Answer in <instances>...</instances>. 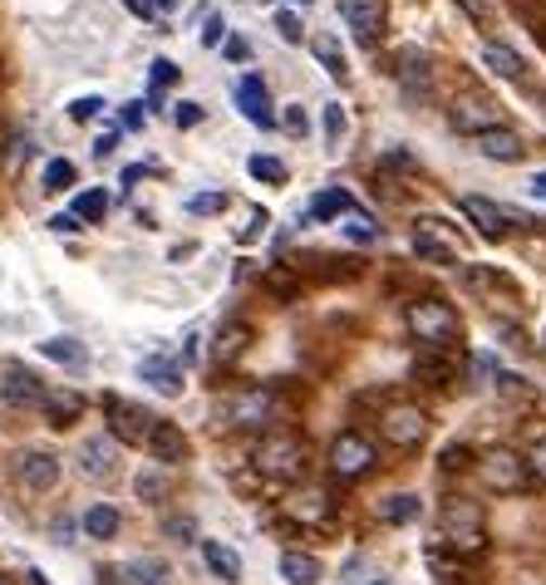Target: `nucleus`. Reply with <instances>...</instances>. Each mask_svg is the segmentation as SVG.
I'll return each instance as SVG.
<instances>
[{
  "instance_id": "nucleus-47",
  "label": "nucleus",
  "mask_w": 546,
  "mask_h": 585,
  "mask_svg": "<svg viewBox=\"0 0 546 585\" xmlns=\"http://www.w3.org/2000/svg\"><path fill=\"white\" fill-rule=\"evenodd\" d=\"M118 118H123V128H143V123H148V108L133 99V104H123V114H118Z\"/></svg>"
},
{
  "instance_id": "nucleus-21",
  "label": "nucleus",
  "mask_w": 546,
  "mask_h": 585,
  "mask_svg": "<svg viewBox=\"0 0 546 585\" xmlns=\"http://www.w3.org/2000/svg\"><path fill=\"white\" fill-rule=\"evenodd\" d=\"M414 256L418 261H433V266H453V261H458V246H448L439 232H433V222H424L414 232Z\"/></svg>"
},
{
  "instance_id": "nucleus-9",
  "label": "nucleus",
  "mask_w": 546,
  "mask_h": 585,
  "mask_svg": "<svg viewBox=\"0 0 546 585\" xmlns=\"http://www.w3.org/2000/svg\"><path fill=\"white\" fill-rule=\"evenodd\" d=\"M448 123L458 128V133H487V128H503V104H493L487 94H458L448 108Z\"/></svg>"
},
{
  "instance_id": "nucleus-29",
  "label": "nucleus",
  "mask_w": 546,
  "mask_h": 585,
  "mask_svg": "<svg viewBox=\"0 0 546 585\" xmlns=\"http://www.w3.org/2000/svg\"><path fill=\"white\" fill-rule=\"evenodd\" d=\"M418 511H424V502H418L414 492H399V497H389L385 507H379V517H385L389 526H404V522H418Z\"/></svg>"
},
{
  "instance_id": "nucleus-4",
  "label": "nucleus",
  "mask_w": 546,
  "mask_h": 585,
  "mask_svg": "<svg viewBox=\"0 0 546 585\" xmlns=\"http://www.w3.org/2000/svg\"><path fill=\"white\" fill-rule=\"evenodd\" d=\"M379 463V447L369 443L364 433H354V428H344V433L330 438V453H325V468H330L335 482H360L369 478Z\"/></svg>"
},
{
  "instance_id": "nucleus-16",
  "label": "nucleus",
  "mask_w": 546,
  "mask_h": 585,
  "mask_svg": "<svg viewBox=\"0 0 546 585\" xmlns=\"http://www.w3.org/2000/svg\"><path fill=\"white\" fill-rule=\"evenodd\" d=\"M148 453H153V463H162V468H178V463H187V438H182L178 424L158 418L153 433H148Z\"/></svg>"
},
{
  "instance_id": "nucleus-46",
  "label": "nucleus",
  "mask_w": 546,
  "mask_h": 585,
  "mask_svg": "<svg viewBox=\"0 0 546 585\" xmlns=\"http://www.w3.org/2000/svg\"><path fill=\"white\" fill-rule=\"evenodd\" d=\"M50 232H60V236H75V232H84V222H79L75 212H60V217H50Z\"/></svg>"
},
{
  "instance_id": "nucleus-56",
  "label": "nucleus",
  "mask_w": 546,
  "mask_h": 585,
  "mask_svg": "<svg viewBox=\"0 0 546 585\" xmlns=\"http://www.w3.org/2000/svg\"><path fill=\"white\" fill-rule=\"evenodd\" d=\"M0 585H11V581H5V575H0Z\"/></svg>"
},
{
  "instance_id": "nucleus-17",
  "label": "nucleus",
  "mask_w": 546,
  "mask_h": 585,
  "mask_svg": "<svg viewBox=\"0 0 546 585\" xmlns=\"http://www.w3.org/2000/svg\"><path fill=\"white\" fill-rule=\"evenodd\" d=\"M236 108H242V118L257 128H276V114H271V99H266V84H261L257 75H247L242 84H236Z\"/></svg>"
},
{
  "instance_id": "nucleus-51",
  "label": "nucleus",
  "mask_w": 546,
  "mask_h": 585,
  "mask_svg": "<svg viewBox=\"0 0 546 585\" xmlns=\"http://www.w3.org/2000/svg\"><path fill=\"white\" fill-rule=\"evenodd\" d=\"M168 536H197V526L187 522V517H182V522H178V517H172V522H168Z\"/></svg>"
},
{
  "instance_id": "nucleus-43",
  "label": "nucleus",
  "mask_w": 546,
  "mask_h": 585,
  "mask_svg": "<svg viewBox=\"0 0 546 585\" xmlns=\"http://www.w3.org/2000/svg\"><path fill=\"white\" fill-rule=\"evenodd\" d=\"M99 108H104V99L84 94V99H75V104H69V118H75V123H89V118H94Z\"/></svg>"
},
{
  "instance_id": "nucleus-22",
  "label": "nucleus",
  "mask_w": 546,
  "mask_h": 585,
  "mask_svg": "<svg viewBox=\"0 0 546 585\" xmlns=\"http://www.w3.org/2000/svg\"><path fill=\"white\" fill-rule=\"evenodd\" d=\"M139 379L143 384H153V389H158V394H182V369L172 360H158V354H153V360H143L139 364Z\"/></svg>"
},
{
  "instance_id": "nucleus-8",
  "label": "nucleus",
  "mask_w": 546,
  "mask_h": 585,
  "mask_svg": "<svg viewBox=\"0 0 546 585\" xmlns=\"http://www.w3.org/2000/svg\"><path fill=\"white\" fill-rule=\"evenodd\" d=\"M379 438H385L389 447H418L429 438V414L418 404H389L385 414H379Z\"/></svg>"
},
{
  "instance_id": "nucleus-55",
  "label": "nucleus",
  "mask_w": 546,
  "mask_h": 585,
  "mask_svg": "<svg viewBox=\"0 0 546 585\" xmlns=\"http://www.w3.org/2000/svg\"><path fill=\"white\" fill-rule=\"evenodd\" d=\"M296 5H311V0H296Z\"/></svg>"
},
{
  "instance_id": "nucleus-27",
  "label": "nucleus",
  "mask_w": 546,
  "mask_h": 585,
  "mask_svg": "<svg viewBox=\"0 0 546 585\" xmlns=\"http://www.w3.org/2000/svg\"><path fill=\"white\" fill-rule=\"evenodd\" d=\"M40 354L44 360H54V364H65V369H84L89 364V350L75 340V335H54V340H44Z\"/></svg>"
},
{
  "instance_id": "nucleus-30",
  "label": "nucleus",
  "mask_w": 546,
  "mask_h": 585,
  "mask_svg": "<svg viewBox=\"0 0 546 585\" xmlns=\"http://www.w3.org/2000/svg\"><path fill=\"white\" fill-rule=\"evenodd\" d=\"M69 212L79 217V222H104L108 217V192L104 187H89V192H79L75 197V207Z\"/></svg>"
},
{
  "instance_id": "nucleus-38",
  "label": "nucleus",
  "mask_w": 546,
  "mask_h": 585,
  "mask_svg": "<svg viewBox=\"0 0 546 585\" xmlns=\"http://www.w3.org/2000/svg\"><path fill=\"white\" fill-rule=\"evenodd\" d=\"M522 458H526V472H532V478H536V482H546V433H542V438H536V443H532V447H526Z\"/></svg>"
},
{
  "instance_id": "nucleus-1",
  "label": "nucleus",
  "mask_w": 546,
  "mask_h": 585,
  "mask_svg": "<svg viewBox=\"0 0 546 585\" xmlns=\"http://www.w3.org/2000/svg\"><path fill=\"white\" fill-rule=\"evenodd\" d=\"M433 551H453V556H482L487 551V522H482V507L468 497L443 502L439 511V546Z\"/></svg>"
},
{
  "instance_id": "nucleus-31",
  "label": "nucleus",
  "mask_w": 546,
  "mask_h": 585,
  "mask_svg": "<svg viewBox=\"0 0 546 585\" xmlns=\"http://www.w3.org/2000/svg\"><path fill=\"white\" fill-rule=\"evenodd\" d=\"M75 162L69 158H54V162H44V172H40V182H44V192H65V187H75Z\"/></svg>"
},
{
  "instance_id": "nucleus-19",
  "label": "nucleus",
  "mask_w": 546,
  "mask_h": 585,
  "mask_svg": "<svg viewBox=\"0 0 546 585\" xmlns=\"http://www.w3.org/2000/svg\"><path fill=\"white\" fill-rule=\"evenodd\" d=\"M286 511L296 517L300 526H321V522H330V511H335V497L325 487H300L296 497L286 502Z\"/></svg>"
},
{
  "instance_id": "nucleus-40",
  "label": "nucleus",
  "mask_w": 546,
  "mask_h": 585,
  "mask_svg": "<svg viewBox=\"0 0 546 585\" xmlns=\"http://www.w3.org/2000/svg\"><path fill=\"white\" fill-rule=\"evenodd\" d=\"M203 118H207V108H203V104H193V99H187V104H178V108H172V123H178V128H197V123H203Z\"/></svg>"
},
{
  "instance_id": "nucleus-20",
  "label": "nucleus",
  "mask_w": 546,
  "mask_h": 585,
  "mask_svg": "<svg viewBox=\"0 0 546 585\" xmlns=\"http://www.w3.org/2000/svg\"><path fill=\"white\" fill-rule=\"evenodd\" d=\"M478 153L493 162H522L526 158V143L522 133H512V128H487V133H478Z\"/></svg>"
},
{
  "instance_id": "nucleus-3",
  "label": "nucleus",
  "mask_w": 546,
  "mask_h": 585,
  "mask_svg": "<svg viewBox=\"0 0 546 585\" xmlns=\"http://www.w3.org/2000/svg\"><path fill=\"white\" fill-rule=\"evenodd\" d=\"M404 320H408V330H414V340L424 344V350H439V354H448L453 340L463 335L458 310H453L448 300H439V296L414 300V306L404 310Z\"/></svg>"
},
{
  "instance_id": "nucleus-34",
  "label": "nucleus",
  "mask_w": 546,
  "mask_h": 585,
  "mask_svg": "<svg viewBox=\"0 0 546 585\" xmlns=\"http://www.w3.org/2000/svg\"><path fill=\"white\" fill-rule=\"evenodd\" d=\"M222 207H226V192L222 187L193 192V197H187V212H193V217H212V212H222Z\"/></svg>"
},
{
  "instance_id": "nucleus-45",
  "label": "nucleus",
  "mask_w": 546,
  "mask_h": 585,
  "mask_svg": "<svg viewBox=\"0 0 546 585\" xmlns=\"http://www.w3.org/2000/svg\"><path fill=\"white\" fill-rule=\"evenodd\" d=\"M276 123H281V128H286V133H296V139H306V114H300V104H290V108H286V114H281V118H276Z\"/></svg>"
},
{
  "instance_id": "nucleus-18",
  "label": "nucleus",
  "mask_w": 546,
  "mask_h": 585,
  "mask_svg": "<svg viewBox=\"0 0 546 585\" xmlns=\"http://www.w3.org/2000/svg\"><path fill=\"white\" fill-rule=\"evenodd\" d=\"M251 340H257V330H251L247 320H226V325H217V335H212L217 364H236L242 354L251 350Z\"/></svg>"
},
{
  "instance_id": "nucleus-26",
  "label": "nucleus",
  "mask_w": 546,
  "mask_h": 585,
  "mask_svg": "<svg viewBox=\"0 0 546 585\" xmlns=\"http://www.w3.org/2000/svg\"><path fill=\"white\" fill-rule=\"evenodd\" d=\"M281 575H286L290 585H321L325 566L315 561L311 551H286V556H281Z\"/></svg>"
},
{
  "instance_id": "nucleus-50",
  "label": "nucleus",
  "mask_w": 546,
  "mask_h": 585,
  "mask_svg": "<svg viewBox=\"0 0 546 585\" xmlns=\"http://www.w3.org/2000/svg\"><path fill=\"white\" fill-rule=\"evenodd\" d=\"M261 226H266V212H251V222H247V226H242V242H251V236H257V232H261Z\"/></svg>"
},
{
  "instance_id": "nucleus-48",
  "label": "nucleus",
  "mask_w": 546,
  "mask_h": 585,
  "mask_svg": "<svg viewBox=\"0 0 546 585\" xmlns=\"http://www.w3.org/2000/svg\"><path fill=\"white\" fill-rule=\"evenodd\" d=\"M222 35H226V21H222V15H207V30H203V44H222Z\"/></svg>"
},
{
  "instance_id": "nucleus-44",
  "label": "nucleus",
  "mask_w": 546,
  "mask_h": 585,
  "mask_svg": "<svg viewBox=\"0 0 546 585\" xmlns=\"http://www.w3.org/2000/svg\"><path fill=\"white\" fill-rule=\"evenodd\" d=\"M178 75H182V69L172 60H153V89H168Z\"/></svg>"
},
{
  "instance_id": "nucleus-24",
  "label": "nucleus",
  "mask_w": 546,
  "mask_h": 585,
  "mask_svg": "<svg viewBox=\"0 0 546 585\" xmlns=\"http://www.w3.org/2000/svg\"><path fill=\"white\" fill-rule=\"evenodd\" d=\"M482 64H487L497 79H522V75H526V60H522V54L507 50V44H497V40L482 44Z\"/></svg>"
},
{
  "instance_id": "nucleus-39",
  "label": "nucleus",
  "mask_w": 546,
  "mask_h": 585,
  "mask_svg": "<svg viewBox=\"0 0 546 585\" xmlns=\"http://www.w3.org/2000/svg\"><path fill=\"white\" fill-rule=\"evenodd\" d=\"M344 128H350V118H344V108H340V104H325V139H330V143H340V139H344Z\"/></svg>"
},
{
  "instance_id": "nucleus-42",
  "label": "nucleus",
  "mask_w": 546,
  "mask_h": 585,
  "mask_svg": "<svg viewBox=\"0 0 546 585\" xmlns=\"http://www.w3.org/2000/svg\"><path fill=\"white\" fill-rule=\"evenodd\" d=\"M133 487H139L143 502H162V497H168V478H153V472H148V478H139Z\"/></svg>"
},
{
  "instance_id": "nucleus-23",
  "label": "nucleus",
  "mask_w": 546,
  "mask_h": 585,
  "mask_svg": "<svg viewBox=\"0 0 546 585\" xmlns=\"http://www.w3.org/2000/svg\"><path fill=\"white\" fill-rule=\"evenodd\" d=\"M197 546H203V561L217 581H226V585L242 581V556H236L232 546H222V542H197Z\"/></svg>"
},
{
  "instance_id": "nucleus-5",
  "label": "nucleus",
  "mask_w": 546,
  "mask_h": 585,
  "mask_svg": "<svg viewBox=\"0 0 546 585\" xmlns=\"http://www.w3.org/2000/svg\"><path fill=\"white\" fill-rule=\"evenodd\" d=\"M472 468H478L482 487L497 492V497H517V492L532 487V472H526V458L517 447H487Z\"/></svg>"
},
{
  "instance_id": "nucleus-35",
  "label": "nucleus",
  "mask_w": 546,
  "mask_h": 585,
  "mask_svg": "<svg viewBox=\"0 0 546 585\" xmlns=\"http://www.w3.org/2000/svg\"><path fill=\"white\" fill-rule=\"evenodd\" d=\"M439 468H443V472L472 468V447H468V443H448V447H443V458H439Z\"/></svg>"
},
{
  "instance_id": "nucleus-37",
  "label": "nucleus",
  "mask_w": 546,
  "mask_h": 585,
  "mask_svg": "<svg viewBox=\"0 0 546 585\" xmlns=\"http://www.w3.org/2000/svg\"><path fill=\"white\" fill-rule=\"evenodd\" d=\"M344 236H350V242H360V246H369V242H379V226L369 222L364 212H354V217H350V226H344Z\"/></svg>"
},
{
  "instance_id": "nucleus-10",
  "label": "nucleus",
  "mask_w": 546,
  "mask_h": 585,
  "mask_svg": "<svg viewBox=\"0 0 546 585\" xmlns=\"http://www.w3.org/2000/svg\"><path fill=\"white\" fill-rule=\"evenodd\" d=\"M60 472H65V463L54 458V453H44V447H30V453L15 458V478H21L25 492H50L60 482Z\"/></svg>"
},
{
  "instance_id": "nucleus-2",
  "label": "nucleus",
  "mask_w": 546,
  "mask_h": 585,
  "mask_svg": "<svg viewBox=\"0 0 546 585\" xmlns=\"http://www.w3.org/2000/svg\"><path fill=\"white\" fill-rule=\"evenodd\" d=\"M251 468L271 482H300L306 478V443L296 433H261L257 447H251Z\"/></svg>"
},
{
  "instance_id": "nucleus-25",
  "label": "nucleus",
  "mask_w": 546,
  "mask_h": 585,
  "mask_svg": "<svg viewBox=\"0 0 546 585\" xmlns=\"http://www.w3.org/2000/svg\"><path fill=\"white\" fill-rule=\"evenodd\" d=\"M118 526H123V517H118V507H108V502H94V507L84 511V536L89 542H114Z\"/></svg>"
},
{
  "instance_id": "nucleus-7",
  "label": "nucleus",
  "mask_w": 546,
  "mask_h": 585,
  "mask_svg": "<svg viewBox=\"0 0 546 585\" xmlns=\"http://www.w3.org/2000/svg\"><path fill=\"white\" fill-rule=\"evenodd\" d=\"M104 424H108V438H114V443H148L158 418H153L148 408L129 404V399L104 394Z\"/></svg>"
},
{
  "instance_id": "nucleus-53",
  "label": "nucleus",
  "mask_w": 546,
  "mask_h": 585,
  "mask_svg": "<svg viewBox=\"0 0 546 585\" xmlns=\"http://www.w3.org/2000/svg\"><path fill=\"white\" fill-rule=\"evenodd\" d=\"M532 192H542V197H546V172H536V178H532Z\"/></svg>"
},
{
  "instance_id": "nucleus-41",
  "label": "nucleus",
  "mask_w": 546,
  "mask_h": 585,
  "mask_svg": "<svg viewBox=\"0 0 546 585\" xmlns=\"http://www.w3.org/2000/svg\"><path fill=\"white\" fill-rule=\"evenodd\" d=\"M276 30H281V40H286V44H300V35H306V30H300V15L296 11H276Z\"/></svg>"
},
{
  "instance_id": "nucleus-6",
  "label": "nucleus",
  "mask_w": 546,
  "mask_h": 585,
  "mask_svg": "<svg viewBox=\"0 0 546 585\" xmlns=\"http://www.w3.org/2000/svg\"><path fill=\"white\" fill-rule=\"evenodd\" d=\"M281 414L276 404V389L271 384H261V389H242V394L226 404V424L232 428H251V433H261V428H271Z\"/></svg>"
},
{
  "instance_id": "nucleus-14",
  "label": "nucleus",
  "mask_w": 546,
  "mask_h": 585,
  "mask_svg": "<svg viewBox=\"0 0 546 585\" xmlns=\"http://www.w3.org/2000/svg\"><path fill=\"white\" fill-rule=\"evenodd\" d=\"M40 414L50 428H69L79 424V414H84V394L79 389H65V384H44V399H40Z\"/></svg>"
},
{
  "instance_id": "nucleus-54",
  "label": "nucleus",
  "mask_w": 546,
  "mask_h": 585,
  "mask_svg": "<svg viewBox=\"0 0 546 585\" xmlns=\"http://www.w3.org/2000/svg\"><path fill=\"white\" fill-rule=\"evenodd\" d=\"M369 585H389V581H369Z\"/></svg>"
},
{
  "instance_id": "nucleus-12",
  "label": "nucleus",
  "mask_w": 546,
  "mask_h": 585,
  "mask_svg": "<svg viewBox=\"0 0 546 585\" xmlns=\"http://www.w3.org/2000/svg\"><path fill=\"white\" fill-rule=\"evenodd\" d=\"M458 207H463V217H468V222L478 226L482 236H493V242H497V236H507V226H512V222H522V217H517V212H507V207L487 203V197H472V192H468V197H463Z\"/></svg>"
},
{
  "instance_id": "nucleus-36",
  "label": "nucleus",
  "mask_w": 546,
  "mask_h": 585,
  "mask_svg": "<svg viewBox=\"0 0 546 585\" xmlns=\"http://www.w3.org/2000/svg\"><path fill=\"white\" fill-rule=\"evenodd\" d=\"M335 212H350V197L344 192H321L311 203V217H335Z\"/></svg>"
},
{
  "instance_id": "nucleus-49",
  "label": "nucleus",
  "mask_w": 546,
  "mask_h": 585,
  "mask_svg": "<svg viewBox=\"0 0 546 585\" xmlns=\"http://www.w3.org/2000/svg\"><path fill=\"white\" fill-rule=\"evenodd\" d=\"M114 148H118V128H108V133H99L94 139V158H108Z\"/></svg>"
},
{
  "instance_id": "nucleus-52",
  "label": "nucleus",
  "mask_w": 546,
  "mask_h": 585,
  "mask_svg": "<svg viewBox=\"0 0 546 585\" xmlns=\"http://www.w3.org/2000/svg\"><path fill=\"white\" fill-rule=\"evenodd\" d=\"M271 290H281V296H286V290H290V276H286V271H271Z\"/></svg>"
},
{
  "instance_id": "nucleus-15",
  "label": "nucleus",
  "mask_w": 546,
  "mask_h": 585,
  "mask_svg": "<svg viewBox=\"0 0 546 585\" xmlns=\"http://www.w3.org/2000/svg\"><path fill=\"white\" fill-rule=\"evenodd\" d=\"M340 15H344V25L354 30V40L375 44L379 25H385V0H340Z\"/></svg>"
},
{
  "instance_id": "nucleus-11",
  "label": "nucleus",
  "mask_w": 546,
  "mask_h": 585,
  "mask_svg": "<svg viewBox=\"0 0 546 585\" xmlns=\"http://www.w3.org/2000/svg\"><path fill=\"white\" fill-rule=\"evenodd\" d=\"M79 472L94 478V482L118 478V443H114V438H104V433L84 438V443H79Z\"/></svg>"
},
{
  "instance_id": "nucleus-32",
  "label": "nucleus",
  "mask_w": 546,
  "mask_h": 585,
  "mask_svg": "<svg viewBox=\"0 0 546 585\" xmlns=\"http://www.w3.org/2000/svg\"><path fill=\"white\" fill-rule=\"evenodd\" d=\"M315 60H321L325 75H335V79L350 75V64H344V54H340V44H335V40H315Z\"/></svg>"
},
{
  "instance_id": "nucleus-13",
  "label": "nucleus",
  "mask_w": 546,
  "mask_h": 585,
  "mask_svg": "<svg viewBox=\"0 0 546 585\" xmlns=\"http://www.w3.org/2000/svg\"><path fill=\"white\" fill-rule=\"evenodd\" d=\"M0 399L11 408H40L44 399V379L30 369H21V364H11V369L0 374Z\"/></svg>"
},
{
  "instance_id": "nucleus-33",
  "label": "nucleus",
  "mask_w": 546,
  "mask_h": 585,
  "mask_svg": "<svg viewBox=\"0 0 546 585\" xmlns=\"http://www.w3.org/2000/svg\"><path fill=\"white\" fill-rule=\"evenodd\" d=\"M247 172H251L257 182H286V162L271 158V153H257V158L247 162Z\"/></svg>"
},
{
  "instance_id": "nucleus-28",
  "label": "nucleus",
  "mask_w": 546,
  "mask_h": 585,
  "mask_svg": "<svg viewBox=\"0 0 546 585\" xmlns=\"http://www.w3.org/2000/svg\"><path fill=\"white\" fill-rule=\"evenodd\" d=\"M414 379L418 384H433V389H443V384L453 379V364H448V354H439V350H424L414 360Z\"/></svg>"
}]
</instances>
